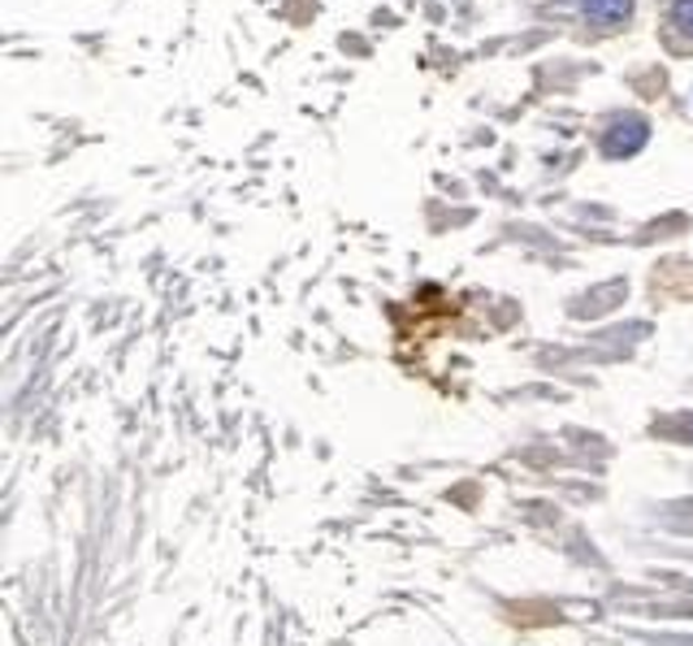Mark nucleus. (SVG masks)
<instances>
[{"mask_svg": "<svg viewBox=\"0 0 693 646\" xmlns=\"http://www.w3.org/2000/svg\"><path fill=\"white\" fill-rule=\"evenodd\" d=\"M672 27H676L681 35H693V0H676V4H672Z\"/></svg>", "mask_w": 693, "mask_h": 646, "instance_id": "nucleus-3", "label": "nucleus"}, {"mask_svg": "<svg viewBox=\"0 0 693 646\" xmlns=\"http://www.w3.org/2000/svg\"><path fill=\"white\" fill-rule=\"evenodd\" d=\"M645 144V122L642 117H624L616 131H611V140H607V152H638Z\"/></svg>", "mask_w": 693, "mask_h": 646, "instance_id": "nucleus-1", "label": "nucleus"}, {"mask_svg": "<svg viewBox=\"0 0 693 646\" xmlns=\"http://www.w3.org/2000/svg\"><path fill=\"white\" fill-rule=\"evenodd\" d=\"M629 9H633V0H586V18H590V22H602V27L624 22Z\"/></svg>", "mask_w": 693, "mask_h": 646, "instance_id": "nucleus-2", "label": "nucleus"}]
</instances>
